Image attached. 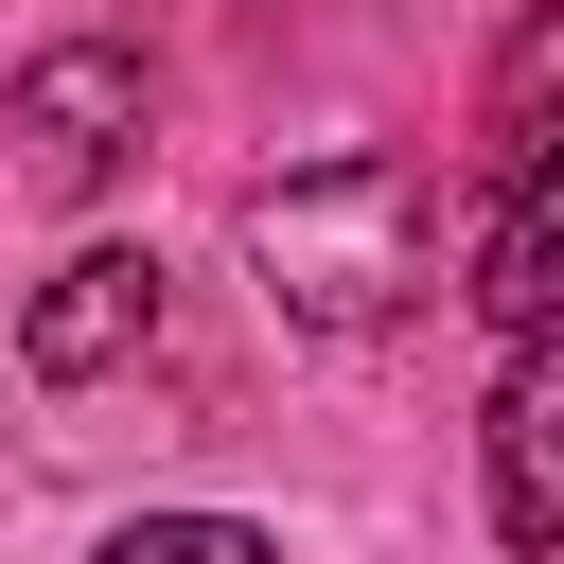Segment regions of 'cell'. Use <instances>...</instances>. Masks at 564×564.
<instances>
[{
  "label": "cell",
  "mask_w": 564,
  "mask_h": 564,
  "mask_svg": "<svg viewBox=\"0 0 564 564\" xmlns=\"http://www.w3.org/2000/svg\"><path fill=\"white\" fill-rule=\"evenodd\" d=\"M423 247H441V194H423V159H388V141H335V159H300V176L247 194V264H264V300H282L300 335H388V317H423Z\"/></svg>",
  "instance_id": "cell-1"
},
{
  "label": "cell",
  "mask_w": 564,
  "mask_h": 564,
  "mask_svg": "<svg viewBox=\"0 0 564 564\" xmlns=\"http://www.w3.org/2000/svg\"><path fill=\"white\" fill-rule=\"evenodd\" d=\"M0 141H18V194H106L123 159H141V53L123 35H53V53H18L0 70Z\"/></svg>",
  "instance_id": "cell-2"
},
{
  "label": "cell",
  "mask_w": 564,
  "mask_h": 564,
  "mask_svg": "<svg viewBox=\"0 0 564 564\" xmlns=\"http://www.w3.org/2000/svg\"><path fill=\"white\" fill-rule=\"evenodd\" d=\"M123 352H159V247H70V264L18 300V370H35V388H88V370H123Z\"/></svg>",
  "instance_id": "cell-3"
},
{
  "label": "cell",
  "mask_w": 564,
  "mask_h": 564,
  "mask_svg": "<svg viewBox=\"0 0 564 564\" xmlns=\"http://www.w3.org/2000/svg\"><path fill=\"white\" fill-rule=\"evenodd\" d=\"M476 441H494V546L546 564V546H564V352H546V335H511Z\"/></svg>",
  "instance_id": "cell-4"
},
{
  "label": "cell",
  "mask_w": 564,
  "mask_h": 564,
  "mask_svg": "<svg viewBox=\"0 0 564 564\" xmlns=\"http://www.w3.org/2000/svg\"><path fill=\"white\" fill-rule=\"evenodd\" d=\"M546 300H564V194L511 176V194L476 212V317H494V335H546Z\"/></svg>",
  "instance_id": "cell-5"
},
{
  "label": "cell",
  "mask_w": 564,
  "mask_h": 564,
  "mask_svg": "<svg viewBox=\"0 0 564 564\" xmlns=\"http://www.w3.org/2000/svg\"><path fill=\"white\" fill-rule=\"evenodd\" d=\"M546 88H564V18L529 0V18L494 35V88H476V176H494V194L546 176Z\"/></svg>",
  "instance_id": "cell-6"
},
{
  "label": "cell",
  "mask_w": 564,
  "mask_h": 564,
  "mask_svg": "<svg viewBox=\"0 0 564 564\" xmlns=\"http://www.w3.org/2000/svg\"><path fill=\"white\" fill-rule=\"evenodd\" d=\"M88 564H282V529H247V511H123Z\"/></svg>",
  "instance_id": "cell-7"
}]
</instances>
